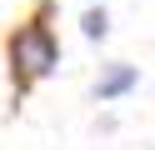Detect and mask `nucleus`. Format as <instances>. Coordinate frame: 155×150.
I'll list each match as a JSON object with an SVG mask.
<instances>
[{
    "label": "nucleus",
    "instance_id": "f257e3e1",
    "mask_svg": "<svg viewBox=\"0 0 155 150\" xmlns=\"http://www.w3.org/2000/svg\"><path fill=\"white\" fill-rule=\"evenodd\" d=\"M50 0H40V10H35V20L30 25H20L10 35V80H15V90H30L35 80H45L55 65H60V40H55V30H50Z\"/></svg>",
    "mask_w": 155,
    "mask_h": 150
},
{
    "label": "nucleus",
    "instance_id": "f03ea898",
    "mask_svg": "<svg viewBox=\"0 0 155 150\" xmlns=\"http://www.w3.org/2000/svg\"><path fill=\"white\" fill-rule=\"evenodd\" d=\"M140 85V70L130 65V60H110V65L95 75V85H90V95L100 100V105H110V100H120V95H130V90Z\"/></svg>",
    "mask_w": 155,
    "mask_h": 150
},
{
    "label": "nucleus",
    "instance_id": "7ed1b4c3",
    "mask_svg": "<svg viewBox=\"0 0 155 150\" xmlns=\"http://www.w3.org/2000/svg\"><path fill=\"white\" fill-rule=\"evenodd\" d=\"M80 35H85V40H105V35H110V15H105V0H90V10L80 15Z\"/></svg>",
    "mask_w": 155,
    "mask_h": 150
}]
</instances>
